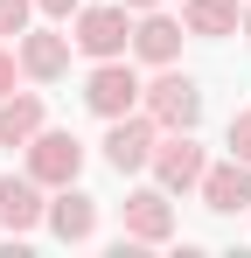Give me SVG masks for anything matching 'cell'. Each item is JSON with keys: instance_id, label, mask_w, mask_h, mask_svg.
<instances>
[{"instance_id": "18", "label": "cell", "mask_w": 251, "mask_h": 258, "mask_svg": "<svg viewBox=\"0 0 251 258\" xmlns=\"http://www.w3.org/2000/svg\"><path fill=\"white\" fill-rule=\"evenodd\" d=\"M35 14H49V21H70V14H77V0H35Z\"/></svg>"}, {"instance_id": "13", "label": "cell", "mask_w": 251, "mask_h": 258, "mask_svg": "<svg viewBox=\"0 0 251 258\" xmlns=\"http://www.w3.org/2000/svg\"><path fill=\"white\" fill-rule=\"evenodd\" d=\"M42 133V98L35 91H7L0 98V147H28Z\"/></svg>"}, {"instance_id": "2", "label": "cell", "mask_w": 251, "mask_h": 258, "mask_svg": "<svg viewBox=\"0 0 251 258\" xmlns=\"http://www.w3.org/2000/svg\"><path fill=\"white\" fill-rule=\"evenodd\" d=\"M70 21H77L70 42H77L91 63H105V56H126V49H133V7H119V0H112V7H77Z\"/></svg>"}, {"instance_id": "5", "label": "cell", "mask_w": 251, "mask_h": 258, "mask_svg": "<svg viewBox=\"0 0 251 258\" xmlns=\"http://www.w3.org/2000/svg\"><path fill=\"white\" fill-rule=\"evenodd\" d=\"M147 168H154V181H161L167 196H181V188H196V181H203L209 154L196 147V133H161V140H154V161H147Z\"/></svg>"}, {"instance_id": "3", "label": "cell", "mask_w": 251, "mask_h": 258, "mask_svg": "<svg viewBox=\"0 0 251 258\" xmlns=\"http://www.w3.org/2000/svg\"><path fill=\"white\" fill-rule=\"evenodd\" d=\"M140 77H133V63L126 56H105L91 77H84V105L98 112V119H126V112H140Z\"/></svg>"}, {"instance_id": "8", "label": "cell", "mask_w": 251, "mask_h": 258, "mask_svg": "<svg viewBox=\"0 0 251 258\" xmlns=\"http://www.w3.org/2000/svg\"><path fill=\"white\" fill-rule=\"evenodd\" d=\"M203 210H216V216H237V210H251V161H209L203 168Z\"/></svg>"}, {"instance_id": "16", "label": "cell", "mask_w": 251, "mask_h": 258, "mask_svg": "<svg viewBox=\"0 0 251 258\" xmlns=\"http://www.w3.org/2000/svg\"><path fill=\"white\" fill-rule=\"evenodd\" d=\"M223 140H230L237 161H251V112H230V133H223Z\"/></svg>"}, {"instance_id": "14", "label": "cell", "mask_w": 251, "mask_h": 258, "mask_svg": "<svg viewBox=\"0 0 251 258\" xmlns=\"http://www.w3.org/2000/svg\"><path fill=\"white\" fill-rule=\"evenodd\" d=\"M181 28L216 42V35H237V28H244V14H237V0H189V7H181Z\"/></svg>"}, {"instance_id": "7", "label": "cell", "mask_w": 251, "mask_h": 258, "mask_svg": "<svg viewBox=\"0 0 251 258\" xmlns=\"http://www.w3.org/2000/svg\"><path fill=\"white\" fill-rule=\"evenodd\" d=\"M70 35H56V28H21L14 35V56H21V77H35V84H56L63 70H70Z\"/></svg>"}, {"instance_id": "9", "label": "cell", "mask_w": 251, "mask_h": 258, "mask_svg": "<svg viewBox=\"0 0 251 258\" xmlns=\"http://www.w3.org/2000/svg\"><path fill=\"white\" fill-rule=\"evenodd\" d=\"M42 216H49V203H42V181H35L28 168H21V174H7V181H0V230H7V237H28Z\"/></svg>"}, {"instance_id": "11", "label": "cell", "mask_w": 251, "mask_h": 258, "mask_svg": "<svg viewBox=\"0 0 251 258\" xmlns=\"http://www.w3.org/2000/svg\"><path fill=\"white\" fill-rule=\"evenodd\" d=\"M126 237H140V244H167V237H174L167 188H133V196H126Z\"/></svg>"}, {"instance_id": "4", "label": "cell", "mask_w": 251, "mask_h": 258, "mask_svg": "<svg viewBox=\"0 0 251 258\" xmlns=\"http://www.w3.org/2000/svg\"><path fill=\"white\" fill-rule=\"evenodd\" d=\"M154 140H161V126H154L147 112L105 119V168H112V174H140L147 161H154Z\"/></svg>"}, {"instance_id": "1", "label": "cell", "mask_w": 251, "mask_h": 258, "mask_svg": "<svg viewBox=\"0 0 251 258\" xmlns=\"http://www.w3.org/2000/svg\"><path fill=\"white\" fill-rule=\"evenodd\" d=\"M140 112H147L161 133H196V119H203V84H196L189 70L161 63V77L140 91Z\"/></svg>"}, {"instance_id": "6", "label": "cell", "mask_w": 251, "mask_h": 258, "mask_svg": "<svg viewBox=\"0 0 251 258\" xmlns=\"http://www.w3.org/2000/svg\"><path fill=\"white\" fill-rule=\"evenodd\" d=\"M21 154H28V174H35L42 188H63V181H77V174H84V147H77V133H49V126H42Z\"/></svg>"}, {"instance_id": "20", "label": "cell", "mask_w": 251, "mask_h": 258, "mask_svg": "<svg viewBox=\"0 0 251 258\" xmlns=\"http://www.w3.org/2000/svg\"><path fill=\"white\" fill-rule=\"evenodd\" d=\"M244 42H251V7H244Z\"/></svg>"}, {"instance_id": "10", "label": "cell", "mask_w": 251, "mask_h": 258, "mask_svg": "<svg viewBox=\"0 0 251 258\" xmlns=\"http://www.w3.org/2000/svg\"><path fill=\"white\" fill-rule=\"evenodd\" d=\"M42 223H49L63 244H84V237L98 230V196H84L77 181H63V188L49 196V216H42Z\"/></svg>"}, {"instance_id": "12", "label": "cell", "mask_w": 251, "mask_h": 258, "mask_svg": "<svg viewBox=\"0 0 251 258\" xmlns=\"http://www.w3.org/2000/svg\"><path fill=\"white\" fill-rule=\"evenodd\" d=\"M181 35H189V28H181L174 14H161V7H147V14H140V28H133V56L161 70V63H174V56H181Z\"/></svg>"}, {"instance_id": "17", "label": "cell", "mask_w": 251, "mask_h": 258, "mask_svg": "<svg viewBox=\"0 0 251 258\" xmlns=\"http://www.w3.org/2000/svg\"><path fill=\"white\" fill-rule=\"evenodd\" d=\"M14 84H21V56H14V49H0V98H7Z\"/></svg>"}, {"instance_id": "19", "label": "cell", "mask_w": 251, "mask_h": 258, "mask_svg": "<svg viewBox=\"0 0 251 258\" xmlns=\"http://www.w3.org/2000/svg\"><path fill=\"white\" fill-rule=\"evenodd\" d=\"M119 7H133V14H147V7H161V0H119Z\"/></svg>"}, {"instance_id": "15", "label": "cell", "mask_w": 251, "mask_h": 258, "mask_svg": "<svg viewBox=\"0 0 251 258\" xmlns=\"http://www.w3.org/2000/svg\"><path fill=\"white\" fill-rule=\"evenodd\" d=\"M28 21H35V0H0V35H7V42H14Z\"/></svg>"}]
</instances>
